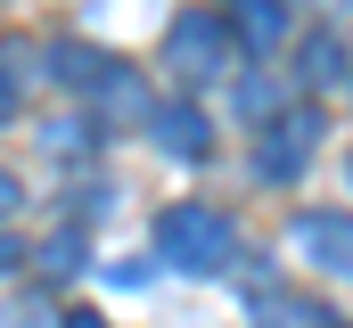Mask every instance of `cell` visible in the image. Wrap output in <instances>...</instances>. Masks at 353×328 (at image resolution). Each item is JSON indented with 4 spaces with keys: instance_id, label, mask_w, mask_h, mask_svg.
Returning <instances> with one entry per match:
<instances>
[{
    "instance_id": "6da1fadb",
    "label": "cell",
    "mask_w": 353,
    "mask_h": 328,
    "mask_svg": "<svg viewBox=\"0 0 353 328\" xmlns=\"http://www.w3.org/2000/svg\"><path fill=\"white\" fill-rule=\"evenodd\" d=\"M157 254H165L173 271H222V263L239 254V230H230V214H214V205H165Z\"/></svg>"
},
{
    "instance_id": "7a4b0ae2",
    "label": "cell",
    "mask_w": 353,
    "mask_h": 328,
    "mask_svg": "<svg viewBox=\"0 0 353 328\" xmlns=\"http://www.w3.org/2000/svg\"><path fill=\"white\" fill-rule=\"evenodd\" d=\"M321 132H329V115H321L312 99L279 107L271 123H255V172H263V181H296L304 164L321 156Z\"/></svg>"
},
{
    "instance_id": "3957f363",
    "label": "cell",
    "mask_w": 353,
    "mask_h": 328,
    "mask_svg": "<svg viewBox=\"0 0 353 328\" xmlns=\"http://www.w3.org/2000/svg\"><path fill=\"white\" fill-rule=\"evenodd\" d=\"M222 58H230V25H222V17H173V33H165V66H173L181 82L222 74Z\"/></svg>"
},
{
    "instance_id": "277c9868",
    "label": "cell",
    "mask_w": 353,
    "mask_h": 328,
    "mask_svg": "<svg viewBox=\"0 0 353 328\" xmlns=\"http://www.w3.org/2000/svg\"><path fill=\"white\" fill-rule=\"evenodd\" d=\"M296 254L329 279H353V214H296Z\"/></svg>"
},
{
    "instance_id": "5b68a950",
    "label": "cell",
    "mask_w": 353,
    "mask_h": 328,
    "mask_svg": "<svg viewBox=\"0 0 353 328\" xmlns=\"http://www.w3.org/2000/svg\"><path fill=\"white\" fill-rule=\"evenodd\" d=\"M148 132H157V148L181 164H205L214 156V123L197 115V99H165V107H148Z\"/></svg>"
},
{
    "instance_id": "8992f818",
    "label": "cell",
    "mask_w": 353,
    "mask_h": 328,
    "mask_svg": "<svg viewBox=\"0 0 353 328\" xmlns=\"http://www.w3.org/2000/svg\"><path fill=\"white\" fill-rule=\"evenodd\" d=\"M230 41L255 58H279L288 50V0H230Z\"/></svg>"
},
{
    "instance_id": "52a82bcc",
    "label": "cell",
    "mask_w": 353,
    "mask_h": 328,
    "mask_svg": "<svg viewBox=\"0 0 353 328\" xmlns=\"http://www.w3.org/2000/svg\"><path fill=\"white\" fill-rule=\"evenodd\" d=\"M83 99L107 115V123H123V115H148V90H140V74H132V66H115V58L90 74V90H83Z\"/></svg>"
},
{
    "instance_id": "ba28073f",
    "label": "cell",
    "mask_w": 353,
    "mask_h": 328,
    "mask_svg": "<svg viewBox=\"0 0 353 328\" xmlns=\"http://www.w3.org/2000/svg\"><path fill=\"white\" fill-rule=\"evenodd\" d=\"M255 328H329L321 296H255Z\"/></svg>"
},
{
    "instance_id": "9c48e42d",
    "label": "cell",
    "mask_w": 353,
    "mask_h": 328,
    "mask_svg": "<svg viewBox=\"0 0 353 328\" xmlns=\"http://www.w3.org/2000/svg\"><path fill=\"white\" fill-rule=\"evenodd\" d=\"M337 74H345V50H337L329 33H321V41H304V82H312V90H329Z\"/></svg>"
},
{
    "instance_id": "30bf717a",
    "label": "cell",
    "mask_w": 353,
    "mask_h": 328,
    "mask_svg": "<svg viewBox=\"0 0 353 328\" xmlns=\"http://www.w3.org/2000/svg\"><path fill=\"white\" fill-rule=\"evenodd\" d=\"M239 115H247V123H271V115H279V90H271L263 74H255V82H239Z\"/></svg>"
},
{
    "instance_id": "8fae6325",
    "label": "cell",
    "mask_w": 353,
    "mask_h": 328,
    "mask_svg": "<svg viewBox=\"0 0 353 328\" xmlns=\"http://www.w3.org/2000/svg\"><path fill=\"white\" fill-rule=\"evenodd\" d=\"M74 263H83V238L74 230H58V238L41 246V271H74Z\"/></svg>"
},
{
    "instance_id": "7c38bea8",
    "label": "cell",
    "mask_w": 353,
    "mask_h": 328,
    "mask_svg": "<svg viewBox=\"0 0 353 328\" xmlns=\"http://www.w3.org/2000/svg\"><path fill=\"white\" fill-rule=\"evenodd\" d=\"M17 205H25V189H17V172H0V222H8Z\"/></svg>"
},
{
    "instance_id": "4fadbf2b",
    "label": "cell",
    "mask_w": 353,
    "mask_h": 328,
    "mask_svg": "<svg viewBox=\"0 0 353 328\" xmlns=\"http://www.w3.org/2000/svg\"><path fill=\"white\" fill-rule=\"evenodd\" d=\"M58 328H107V320H99V312H66Z\"/></svg>"
},
{
    "instance_id": "5bb4252c",
    "label": "cell",
    "mask_w": 353,
    "mask_h": 328,
    "mask_svg": "<svg viewBox=\"0 0 353 328\" xmlns=\"http://www.w3.org/2000/svg\"><path fill=\"white\" fill-rule=\"evenodd\" d=\"M0 263H17V238H0Z\"/></svg>"
},
{
    "instance_id": "9a60e30c",
    "label": "cell",
    "mask_w": 353,
    "mask_h": 328,
    "mask_svg": "<svg viewBox=\"0 0 353 328\" xmlns=\"http://www.w3.org/2000/svg\"><path fill=\"white\" fill-rule=\"evenodd\" d=\"M0 123H8V82H0Z\"/></svg>"
},
{
    "instance_id": "2e32d148",
    "label": "cell",
    "mask_w": 353,
    "mask_h": 328,
    "mask_svg": "<svg viewBox=\"0 0 353 328\" xmlns=\"http://www.w3.org/2000/svg\"><path fill=\"white\" fill-rule=\"evenodd\" d=\"M321 8H337V0H321Z\"/></svg>"
}]
</instances>
